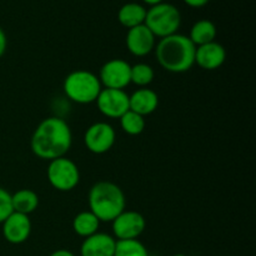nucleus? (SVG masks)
<instances>
[{
	"label": "nucleus",
	"instance_id": "nucleus-14",
	"mask_svg": "<svg viewBox=\"0 0 256 256\" xmlns=\"http://www.w3.org/2000/svg\"><path fill=\"white\" fill-rule=\"evenodd\" d=\"M116 239L112 235L99 232L85 238L80 246L82 256H114Z\"/></svg>",
	"mask_w": 256,
	"mask_h": 256
},
{
	"label": "nucleus",
	"instance_id": "nucleus-3",
	"mask_svg": "<svg viewBox=\"0 0 256 256\" xmlns=\"http://www.w3.org/2000/svg\"><path fill=\"white\" fill-rule=\"evenodd\" d=\"M88 202L90 212L100 222H112L126 206L124 192L112 182H99L92 185Z\"/></svg>",
	"mask_w": 256,
	"mask_h": 256
},
{
	"label": "nucleus",
	"instance_id": "nucleus-10",
	"mask_svg": "<svg viewBox=\"0 0 256 256\" xmlns=\"http://www.w3.org/2000/svg\"><path fill=\"white\" fill-rule=\"evenodd\" d=\"M96 106L104 116L120 119L129 109V95L125 90L102 88L96 99Z\"/></svg>",
	"mask_w": 256,
	"mask_h": 256
},
{
	"label": "nucleus",
	"instance_id": "nucleus-15",
	"mask_svg": "<svg viewBox=\"0 0 256 256\" xmlns=\"http://www.w3.org/2000/svg\"><path fill=\"white\" fill-rule=\"evenodd\" d=\"M159 106V96L149 88H139L129 95V109L142 116L152 114Z\"/></svg>",
	"mask_w": 256,
	"mask_h": 256
},
{
	"label": "nucleus",
	"instance_id": "nucleus-18",
	"mask_svg": "<svg viewBox=\"0 0 256 256\" xmlns=\"http://www.w3.org/2000/svg\"><path fill=\"white\" fill-rule=\"evenodd\" d=\"M12 210L24 215H30L39 206V196L34 190L20 189L12 194Z\"/></svg>",
	"mask_w": 256,
	"mask_h": 256
},
{
	"label": "nucleus",
	"instance_id": "nucleus-5",
	"mask_svg": "<svg viewBox=\"0 0 256 256\" xmlns=\"http://www.w3.org/2000/svg\"><path fill=\"white\" fill-rule=\"evenodd\" d=\"M144 24L155 38L162 39L176 34L182 25V14L175 5L162 2L146 9Z\"/></svg>",
	"mask_w": 256,
	"mask_h": 256
},
{
	"label": "nucleus",
	"instance_id": "nucleus-1",
	"mask_svg": "<svg viewBox=\"0 0 256 256\" xmlns=\"http://www.w3.org/2000/svg\"><path fill=\"white\" fill-rule=\"evenodd\" d=\"M72 144V134L69 124L58 116L42 120L30 140V148L35 156L48 162L65 156Z\"/></svg>",
	"mask_w": 256,
	"mask_h": 256
},
{
	"label": "nucleus",
	"instance_id": "nucleus-27",
	"mask_svg": "<svg viewBox=\"0 0 256 256\" xmlns=\"http://www.w3.org/2000/svg\"><path fill=\"white\" fill-rule=\"evenodd\" d=\"M142 2H144V4L149 5V6H154V5H158L160 4V2H162L164 0H142Z\"/></svg>",
	"mask_w": 256,
	"mask_h": 256
},
{
	"label": "nucleus",
	"instance_id": "nucleus-20",
	"mask_svg": "<svg viewBox=\"0 0 256 256\" xmlns=\"http://www.w3.org/2000/svg\"><path fill=\"white\" fill-rule=\"evenodd\" d=\"M119 120L122 132H126L128 135H132V136L142 134L145 130V125H146L145 118L132 112V110H128Z\"/></svg>",
	"mask_w": 256,
	"mask_h": 256
},
{
	"label": "nucleus",
	"instance_id": "nucleus-16",
	"mask_svg": "<svg viewBox=\"0 0 256 256\" xmlns=\"http://www.w3.org/2000/svg\"><path fill=\"white\" fill-rule=\"evenodd\" d=\"M145 18H146V8L139 2H126L120 8L118 12V20L128 30L144 24Z\"/></svg>",
	"mask_w": 256,
	"mask_h": 256
},
{
	"label": "nucleus",
	"instance_id": "nucleus-24",
	"mask_svg": "<svg viewBox=\"0 0 256 256\" xmlns=\"http://www.w3.org/2000/svg\"><path fill=\"white\" fill-rule=\"evenodd\" d=\"M8 48V39H6V34L2 30V28L0 26V58L5 54Z\"/></svg>",
	"mask_w": 256,
	"mask_h": 256
},
{
	"label": "nucleus",
	"instance_id": "nucleus-19",
	"mask_svg": "<svg viewBox=\"0 0 256 256\" xmlns=\"http://www.w3.org/2000/svg\"><path fill=\"white\" fill-rule=\"evenodd\" d=\"M100 220L90 210L82 212L72 219V230L82 238H89L99 232Z\"/></svg>",
	"mask_w": 256,
	"mask_h": 256
},
{
	"label": "nucleus",
	"instance_id": "nucleus-6",
	"mask_svg": "<svg viewBox=\"0 0 256 256\" xmlns=\"http://www.w3.org/2000/svg\"><path fill=\"white\" fill-rule=\"evenodd\" d=\"M49 184L58 192H72L79 185L80 172L78 165L66 156L49 162L46 169Z\"/></svg>",
	"mask_w": 256,
	"mask_h": 256
},
{
	"label": "nucleus",
	"instance_id": "nucleus-8",
	"mask_svg": "<svg viewBox=\"0 0 256 256\" xmlns=\"http://www.w3.org/2000/svg\"><path fill=\"white\" fill-rule=\"evenodd\" d=\"M116 134L109 122H94L86 129L84 135V142L90 152L96 155L105 154L115 144Z\"/></svg>",
	"mask_w": 256,
	"mask_h": 256
},
{
	"label": "nucleus",
	"instance_id": "nucleus-13",
	"mask_svg": "<svg viewBox=\"0 0 256 256\" xmlns=\"http://www.w3.org/2000/svg\"><path fill=\"white\" fill-rule=\"evenodd\" d=\"M226 60V50L216 40L205 45L196 46L195 64L204 70H216L222 66Z\"/></svg>",
	"mask_w": 256,
	"mask_h": 256
},
{
	"label": "nucleus",
	"instance_id": "nucleus-17",
	"mask_svg": "<svg viewBox=\"0 0 256 256\" xmlns=\"http://www.w3.org/2000/svg\"><path fill=\"white\" fill-rule=\"evenodd\" d=\"M218 35L216 26L212 20L202 19L199 22H194V25L190 29L189 39L192 40L195 46L205 45L208 42H215Z\"/></svg>",
	"mask_w": 256,
	"mask_h": 256
},
{
	"label": "nucleus",
	"instance_id": "nucleus-23",
	"mask_svg": "<svg viewBox=\"0 0 256 256\" xmlns=\"http://www.w3.org/2000/svg\"><path fill=\"white\" fill-rule=\"evenodd\" d=\"M12 212L14 210H12V194L4 188H0V224H2Z\"/></svg>",
	"mask_w": 256,
	"mask_h": 256
},
{
	"label": "nucleus",
	"instance_id": "nucleus-2",
	"mask_svg": "<svg viewBox=\"0 0 256 256\" xmlns=\"http://www.w3.org/2000/svg\"><path fill=\"white\" fill-rule=\"evenodd\" d=\"M196 46L189 36L176 32L162 38L155 45V55L162 69L174 74L186 72L195 64Z\"/></svg>",
	"mask_w": 256,
	"mask_h": 256
},
{
	"label": "nucleus",
	"instance_id": "nucleus-22",
	"mask_svg": "<svg viewBox=\"0 0 256 256\" xmlns=\"http://www.w3.org/2000/svg\"><path fill=\"white\" fill-rule=\"evenodd\" d=\"M114 256H149V252L145 245L138 239L116 240Z\"/></svg>",
	"mask_w": 256,
	"mask_h": 256
},
{
	"label": "nucleus",
	"instance_id": "nucleus-4",
	"mask_svg": "<svg viewBox=\"0 0 256 256\" xmlns=\"http://www.w3.org/2000/svg\"><path fill=\"white\" fill-rule=\"evenodd\" d=\"M62 89L68 99L76 104L86 105L96 102L102 86L94 72L89 70H75L66 75Z\"/></svg>",
	"mask_w": 256,
	"mask_h": 256
},
{
	"label": "nucleus",
	"instance_id": "nucleus-12",
	"mask_svg": "<svg viewBox=\"0 0 256 256\" xmlns=\"http://www.w3.org/2000/svg\"><path fill=\"white\" fill-rule=\"evenodd\" d=\"M125 44H126L130 54L134 56H146L155 49L156 38L154 36V34L150 32L146 25L142 24L128 30Z\"/></svg>",
	"mask_w": 256,
	"mask_h": 256
},
{
	"label": "nucleus",
	"instance_id": "nucleus-21",
	"mask_svg": "<svg viewBox=\"0 0 256 256\" xmlns=\"http://www.w3.org/2000/svg\"><path fill=\"white\" fill-rule=\"evenodd\" d=\"M154 69L149 64L138 62L132 66L130 79H132V84L136 85V86L148 88V85L152 84V80H154Z\"/></svg>",
	"mask_w": 256,
	"mask_h": 256
},
{
	"label": "nucleus",
	"instance_id": "nucleus-9",
	"mask_svg": "<svg viewBox=\"0 0 256 256\" xmlns=\"http://www.w3.org/2000/svg\"><path fill=\"white\" fill-rule=\"evenodd\" d=\"M112 236L116 240L138 239L146 229V220L140 212L124 210L112 222Z\"/></svg>",
	"mask_w": 256,
	"mask_h": 256
},
{
	"label": "nucleus",
	"instance_id": "nucleus-25",
	"mask_svg": "<svg viewBox=\"0 0 256 256\" xmlns=\"http://www.w3.org/2000/svg\"><path fill=\"white\" fill-rule=\"evenodd\" d=\"M190 8H202L209 4L210 0H182Z\"/></svg>",
	"mask_w": 256,
	"mask_h": 256
},
{
	"label": "nucleus",
	"instance_id": "nucleus-26",
	"mask_svg": "<svg viewBox=\"0 0 256 256\" xmlns=\"http://www.w3.org/2000/svg\"><path fill=\"white\" fill-rule=\"evenodd\" d=\"M49 256H75V255L72 254V252H70V250L59 249V250H55V252H52Z\"/></svg>",
	"mask_w": 256,
	"mask_h": 256
},
{
	"label": "nucleus",
	"instance_id": "nucleus-28",
	"mask_svg": "<svg viewBox=\"0 0 256 256\" xmlns=\"http://www.w3.org/2000/svg\"><path fill=\"white\" fill-rule=\"evenodd\" d=\"M172 256H186L185 254H175V255H172Z\"/></svg>",
	"mask_w": 256,
	"mask_h": 256
},
{
	"label": "nucleus",
	"instance_id": "nucleus-7",
	"mask_svg": "<svg viewBox=\"0 0 256 256\" xmlns=\"http://www.w3.org/2000/svg\"><path fill=\"white\" fill-rule=\"evenodd\" d=\"M132 65L122 59H112L105 62L99 72V80L105 89H120L132 84Z\"/></svg>",
	"mask_w": 256,
	"mask_h": 256
},
{
	"label": "nucleus",
	"instance_id": "nucleus-11",
	"mask_svg": "<svg viewBox=\"0 0 256 256\" xmlns=\"http://www.w3.org/2000/svg\"><path fill=\"white\" fill-rule=\"evenodd\" d=\"M2 225V236L10 244H22L29 239L32 234V222L29 215L12 212Z\"/></svg>",
	"mask_w": 256,
	"mask_h": 256
}]
</instances>
